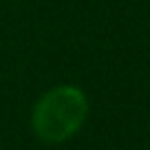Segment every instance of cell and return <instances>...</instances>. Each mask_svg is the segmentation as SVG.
<instances>
[{
    "label": "cell",
    "instance_id": "6da1fadb",
    "mask_svg": "<svg viewBox=\"0 0 150 150\" xmlns=\"http://www.w3.org/2000/svg\"><path fill=\"white\" fill-rule=\"evenodd\" d=\"M88 117V99L77 86H55L35 102L31 112V130L44 144H62L84 126Z\"/></svg>",
    "mask_w": 150,
    "mask_h": 150
}]
</instances>
